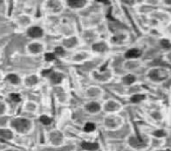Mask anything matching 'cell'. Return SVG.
<instances>
[{
	"label": "cell",
	"mask_w": 171,
	"mask_h": 151,
	"mask_svg": "<svg viewBox=\"0 0 171 151\" xmlns=\"http://www.w3.org/2000/svg\"><path fill=\"white\" fill-rule=\"evenodd\" d=\"M12 126L19 132H25L30 127V124L26 119H16L12 122Z\"/></svg>",
	"instance_id": "6da1fadb"
},
{
	"label": "cell",
	"mask_w": 171,
	"mask_h": 151,
	"mask_svg": "<svg viewBox=\"0 0 171 151\" xmlns=\"http://www.w3.org/2000/svg\"><path fill=\"white\" fill-rule=\"evenodd\" d=\"M28 34L33 38H38L41 37L43 34L42 30L38 27H33L28 31Z\"/></svg>",
	"instance_id": "7a4b0ae2"
},
{
	"label": "cell",
	"mask_w": 171,
	"mask_h": 151,
	"mask_svg": "<svg viewBox=\"0 0 171 151\" xmlns=\"http://www.w3.org/2000/svg\"><path fill=\"white\" fill-rule=\"evenodd\" d=\"M81 147L83 149L86 150L94 151L98 148V145L95 143L83 142L81 144Z\"/></svg>",
	"instance_id": "3957f363"
},
{
	"label": "cell",
	"mask_w": 171,
	"mask_h": 151,
	"mask_svg": "<svg viewBox=\"0 0 171 151\" xmlns=\"http://www.w3.org/2000/svg\"><path fill=\"white\" fill-rule=\"evenodd\" d=\"M141 52L136 49H132L128 50L125 54V57L127 58H135L140 56Z\"/></svg>",
	"instance_id": "277c9868"
},
{
	"label": "cell",
	"mask_w": 171,
	"mask_h": 151,
	"mask_svg": "<svg viewBox=\"0 0 171 151\" xmlns=\"http://www.w3.org/2000/svg\"><path fill=\"white\" fill-rule=\"evenodd\" d=\"M87 109L88 111L91 113L96 112L100 110V106L96 103H91L87 105Z\"/></svg>",
	"instance_id": "5b68a950"
},
{
	"label": "cell",
	"mask_w": 171,
	"mask_h": 151,
	"mask_svg": "<svg viewBox=\"0 0 171 151\" xmlns=\"http://www.w3.org/2000/svg\"><path fill=\"white\" fill-rule=\"evenodd\" d=\"M0 136L7 139H10L12 137V134L11 132L7 130H0Z\"/></svg>",
	"instance_id": "8992f818"
},
{
	"label": "cell",
	"mask_w": 171,
	"mask_h": 151,
	"mask_svg": "<svg viewBox=\"0 0 171 151\" xmlns=\"http://www.w3.org/2000/svg\"><path fill=\"white\" fill-rule=\"evenodd\" d=\"M86 1H68V4L73 7H80L82 6L83 4Z\"/></svg>",
	"instance_id": "52a82bcc"
},
{
	"label": "cell",
	"mask_w": 171,
	"mask_h": 151,
	"mask_svg": "<svg viewBox=\"0 0 171 151\" xmlns=\"http://www.w3.org/2000/svg\"><path fill=\"white\" fill-rule=\"evenodd\" d=\"M41 49V46L38 44H33L29 46L30 50L33 53L39 52Z\"/></svg>",
	"instance_id": "ba28073f"
},
{
	"label": "cell",
	"mask_w": 171,
	"mask_h": 151,
	"mask_svg": "<svg viewBox=\"0 0 171 151\" xmlns=\"http://www.w3.org/2000/svg\"><path fill=\"white\" fill-rule=\"evenodd\" d=\"M84 131L87 132L93 131L96 129V126L94 124L91 123H87L84 127Z\"/></svg>",
	"instance_id": "9c48e42d"
},
{
	"label": "cell",
	"mask_w": 171,
	"mask_h": 151,
	"mask_svg": "<svg viewBox=\"0 0 171 151\" xmlns=\"http://www.w3.org/2000/svg\"><path fill=\"white\" fill-rule=\"evenodd\" d=\"M135 78L132 75H128L126 76L124 78V82L126 84H130L135 81Z\"/></svg>",
	"instance_id": "30bf717a"
},
{
	"label": "cell",
	"mask_w": 171,
	"mask_h": 151,
	"mask_svg": "<svg viewBox=\"0 0 171 151\" xmlns=\"http://www.w3.org/2000/svg\"><path fill=\"white\" fill-rule=\"evenodd\" d=\"M51 80L55 84L59 83L61 81V76L57 73H54L51 76Z\"/></svg>",
	"instance_id": "8fae6325"
},
{
	"label": "cell",
	"mask_w": 171,
	"mask_h": 151,
	"mask_svg": "<svg viewBox=\"0 0 171 151\" xmlns=\"http://www.w3.org/2000/svg\"><path fill=\"white\" fill-rule=\"evenodd\" d=\"M145 98V96L144 95H136L133 96L131 98V101L133 103H138L141 100H144Z\"/></svg>",
	"instance_id": "7c38bea8"
},
{
	"label": "cell",
	"mask_w": 171,
	"mask_h": 151,
	"mask_svg": "<svg viewBox=\"0 0 171 151\" xmlns=\"http://www.w3.org/2000/svg\"><path fill=\"white\" fill-rule=\"evenodd\" d=\"M7 78L11 81L12 83L14 84H17L19 82V78L18 77L15 75L11 74L8 76Z\"/></svg>",
	"instance_id": "4fadbf2b"
},
{
	"label": "cell",
	"mask_w": 171,
	"mask_h": 151,
	"mask_svg": "<svg viewBox=\"0 0 171 151\" xmlns=\"http://www.w3.org/2000/svg\"><path fill=\"white\" fill-rule=\"evenodd\" d=\"M40 121L43 124L47 125H49L51 123V120L46 116H42L40 118Z\"/></svg>",
	"instance_id": "5bb4252c"
},
{
	"label": "cell",
	"mask_w": 171,
	"mask_h": 151,
	"mask_svg": "<svg viewBox=\"0 0 171 151\" xmlns=\"http://www.w3.org/2000/svg\"><path fill=\"white\" fill-rule=\"evenodd\" d=\"M55 59V56L52 53H46L45 54V59L47 61H51Z\"/></svg>",
	"instance_id": "9a60e30c"
},
{
	"label": "cell",
	"mask_w": 171,
	"mask_h": 151,
	"mask_svg": "<svg viewBox=\"0 0 171 151\" xmlns=\"http://www.w3.org/2000/svg\"><path fill=\"white\" fill-rule=\"evenodd\" d=\"M11 99L15 102H19L21 101L20 96L17 94H12L11 95Z\"/></svg>",
	"instance_id": "2e32d148"
},
{
	"label": "cell",
	"mask_w": 171,
	"mask_h": 151,
	"mask_svg": "<svg viewBox=\"0 0 171 151\" xmlns=\"http://www.w3.org/2000/svg\"><path fill=\"white\" fill-rule=\"evenodd\" d=\"M154 134L156 136H157V137H162V136H164L165 135V132L162 130H159V131H157L155 132Z\"/></svg>",
	"instance_id": "e0dca14e"
},
{
	"label": "cell",
	"mask_w": 171,
	"mask_h": 151,
	"mask_svg": "<svg viewBox=\"0 0 171 151\" xmlns=\"http://www.w3.org/2000/svg\"><path fill=\"white\" fill-rule=\"evenodd\" d=\"M55 52L58 54H63L64 53V50L61 47H57L55 49Z\"/></svg>",
	"instance_id": "ac0fdd59"
}]
</instances>
